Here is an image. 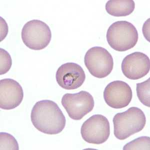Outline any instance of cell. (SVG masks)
Wrapping results in <instances>:
<instances>
[{
	"label": "cell",
	"instance_id": "cell-12",
	"mask_svg": "<svg viewBox=\"0 0 150 150\" xmlns=\"http://www.w3.org/2000/svg\"><path fill=\"white\" fill-rule=\"evenodd\" d=\"M135 8V2L133 0H110L105 6L108 13L115 17L130 15Z\"/></svg>",
	"mask_w": 150,
	"mask_h": 150
},
{
	"label": "cell",
	"instance_id": "cell-1",
	"mask_svg": "<svg viewBox=\"0 0 150 150\" xmlns=\"http://www.w3.org/2000/svg\"><path fill=\"white\" fill-rule=\"evenodd\" d=\"M31 121L38 131L48 135H56L63 131L66 118L58 105L44 100L37 102L31 112Z\"/></svg>",
	"mask_w": 150,
	"mask_h": 150
},
{
	"label": "cell",
	"instance_id": "cell-14",
	"mask_svg": "<svg viewBox=\"0 0 150 150\" xmlns=\"http://www.w3.org/2000/svg\"><path fill=\"white\" fill-rule=\"evenodd\" d=\"M150 138L149 137H141L125 145L124 150H150Z\"/></svg>",
	"mask_w": 150,
	"mask_h": 150
},
{
	"label": "cell",
	"instance_id": "cell-8",
	"mask_svg": "<svg viewBox=\"0 0 150 150\" xmlns=\"http://www.w3.org/2000/svg\"><path fill=\"white\" fill-rule=\"evenodd\" d=\"M133 92L131 88L126 82L115 81L108 84L104 91L105 102L110 107L122 109L131 102Z\"/></svg>",
	"mask_w": 150,
	"mask_h": 150
},
{
	"label": "cell",
	"instance_id": "cell-5",
	"mask_svg": "<svg viewBox=\"0 0 150 150\" xmlns=\"http://www.w3.org/2000/svg\"><path fill=\"white\" fill-rule=\"evenodd\" d=\"M84 63L91 74L99 79L107 77L114 67V61L111 54L101 47L90 49L85 55Z\"/></svg>",
	"mask_w": 150,
	"mask_h": 150
},
{
	"label": "cell",
	"instance_id": "cell-7",
	"mask_svg": "<svg viewBox=\"0 0 150 150\" xmlns=\"http://www.w3.org/2000/svg\"><path fill=\"white\" fill-rule=\"evenodd\" d=\"M81 134L85 141L93 144H102L107 141L110 135L109 120L102 115L91 117L82 125Z\"/></svg>",
	"mask_w": 150,
	"mask_h": 150
},
{
	"label": "cell",
	"instance_id": "cell-4",
	"mask_svg": "<svg viewBox=\"0 0 150 150\" xmlns=\"http://www.w3.org/2000/svg\"><path fill=\"white\" fill-rule=\"evenodd\" d=\"M21 36L23 42L30 49L41 50L48 46L52 38L51 29L42 21L33 20L23 28Z\"/></svg>",
	"mask_w": 150,
	"mask_h": 150
},
{
	"label": "cell",
	"instance_id": "cell-15",
	"mask_svg": "<svg viewBox=\"0 0 150 150\" xmlns=\"http://www.w3.org/2000/svg\"><path fill=\"white\" fill-rule=\"evenodd\" d=\"M0 139L1 150H19V145L17 140L9 133L1 132Z\"/></svg>",
	"mask_w": 150,
	"mask_h": 150
},
{
	"label": "cell",
	"instance_id": "cell-16",
	"mask_svg": "<svg viewBox=\"0 0 150 150\" xmlns=\"http://www.w3.org/2000/svg\"><path fill=\"white\" fill-rule=\"evenodd\" d=\"M1 57V70L0 75L6 73L12 66V59L8 52L2 48L0 49Z\"/></svg>",
	"mask_w": 150,
	"mask_h": 150
},
{
	"label": "cell",
	"instance_id": "cell-6",
	"mask_svg": "<svg viewBox=\"0 0 150 150\" xmlns=\"http://www.w3.org/2000/svg\"><path fill=\"white\" fill-rule=\"evenodd\" d=\"M61 103L70 118L77 121L82 119L92 111L95 105L92 96L84 91L75 94H65Z\"/></svg>",
	"mask_w": 150,
	"mask_h": 150
},
{
	"label": "cell",
	"instance_id": "cell-9",
	"mask_svg": "<svg viewBox=\"0 0 150 150\" xmlns=\"http://www.w3.org/2000/svg\"><path fill=\"white\" fill-rule=\"evenodd\" d=\"M56 81L58 85L66 90H75L83 84L85 73L80 65L67 63L61 65L57 71Z\"/></svg>",
	"mask_w": 150,
	"mask_h": 150
},
{
	"label": "cell",
	"instance_id": "cell-3",
	"mask_svg": "<svg viewBox=\"0 0 150 150\" xmlns=\"http://www.w3.org/2000/svg\"><path fill=\"white\" fill-rule=\"evenodd\" d=\"M138 39L136 28L126 21H119L112 23L107 33L108 43L117 51H126L134 48Z\"/></svg>",
	"mask_w": 150,
	"mask_h": 150
},
{
	"label": "cell",
	"instance_id": "cell-13",
	"mask_svg": "<svg viewBox=\"0 0 150 150\" xmlns=\"http://www.w3.org/2000/svg\"><path fill=\"white\" fill-rule=\"evenodd\" d=\"M137 95L144 105L150 107V78L136 85Z\"/></svg>",
	"mask_w": 150,
	"mask_h": 150
},
{
	"label": "cell",
	"instance_id": "cell-11",
	"mask_svg": "<svg viewBox=\"0 0 150 150\" xmlns=\"http://www.w3.org/2000/svg\"><path fill=\"white\" fill-rule=\"evenodd\" d=\"M24 98L22 87L16 81L4 79L0 81V108L14 109L20 105Z\"/></svg>",
	"mask_w": 150,
	"mask_h": 150
},
{
	"label": "cell",
	"instance_id": "cell-10",
	"mask_svg": "<svg viewBox=\"0 0 150 150\" xmlns=\"http://www.w3.org/2000/svg\"><path fill=\"white\" fill-rule=\"evenodd\" d=\"M121 68L123 74L127 78L138 80L145 77L150 71V59L143 53L134 52L125 57Z\"/></svg>",
	"mask_w": 150,
	"mask_h": 150
},
{
	"label": "cell",
	"instance_id": "cell-2",
	"mask_svg": "<svg viewBox=\"0 0 150 150\" xmlns=\"http://www.w3.org/2000/svg\"><path fill=\"white\" fill-rule=\"evenodd\" d=\"M112 122L115 136L119 140H124L141 131L146 125V118L143 111L133 107L124 112L117 113Z\"/></svg>",
	"mask_w": 150,
	"mask_h": 150
}]
</instances>
